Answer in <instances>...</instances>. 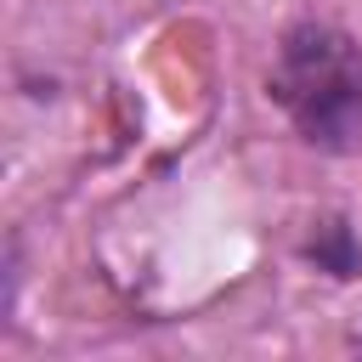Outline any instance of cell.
Wrapping results in <instances>:
<instances>
[{"instance_id":"6da1fadb","label":"cell","mask_w":362,"mask_h":362,"mask_svg":"<svg viewBox=\"0 0 362 362\" xmlns=\"http://www.w3.org/2000/svg\"><path fill=\"white\" fill-rule=\"evenodd\" d=\"M266 90L311 147L322 153L362 147V51L351 34L328 23H300L277 45Z\"/></svg>"},{"instance_id":"7a4b0ae2","label":"cell","mask_w":362,"mask_h":362,"mask_svg":"<svg viewBox=\"0 0 362 362\" xmlns=\"http://www.w3.org/2000/svg\"><path fill=\"white\" fill-rule=\"evenodd\" d=\"M305 255H311L322 272H334V277H356V272H362V243H356V232H351L345 221L317 226V238L305 243Z\"/></svg>"}]
</instances>
